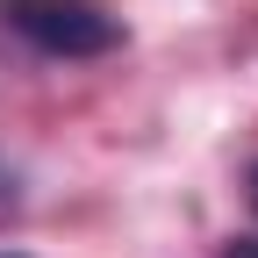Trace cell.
Segmentation results:
<instances>
[{"mask_svg":"<svg viewBox=\"0 0 258 258\" xmlns=\"http://www.w3.org/2000/svg\"><path fill=\"white\" fill-rule=\"evenodd\" d=\"M251 208H258V172H251Z\"/></svg>","mask_w":258,"mask_h":258,"instance_id":"2","label":"cell"},{"mask_svg":"<svg viewBox=\"0 0 258 258\" xmlns=\"http://www.w3.org/2000/svg\"><path fill=\"white\" fill-rule=\"evenodd\" d=\"M230 258H258V251H230Z\"/></svg>","mask_w":258,"mask_h":258,"instance_id":"3","label":"cell"},{"mask_svg":"<svg viewBox=\"0 0 258 258\" xmlns=\"http://www.w3.org/2000/svg\"><path fill=\"white\" fill-rule=\"evenodd\" d=\"M0 29L43 57H108L122 43V22L101 0H0Z\"/></svg>","mask_w":258,"mask_h":258,"instance_id":"1","label":"cell"}]
</instances>
